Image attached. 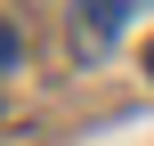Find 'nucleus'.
<instances>
[{"label": "nucleus", "instance_id": "obj_1", "mask_svg": "<svg viewBox=\"0 0 154 146\" xmlns=\"http://www.w3.org/2000/svg\"><path fill=\"white\" fill-rule=\"evenodd\" d=\"M73 8H81V41H89V49H106V41L130 24V0H73Z\"/></svg>", "mask_w": 154, "mask_h": 146}, {"label": "nucleus", "instance_id": "obj_2", "mask_svg": "<svg viewBox=\"0 0 154 146\" xmlns=\"http://www.w3.org/2000/svg\"><path fill=\"white\" fill-rule=\"evenodd\" d=\"M16 57H24V41H16V24H8V16H0V73H8V65H16Z\"/></svg>", "mask_w": 154, "mask_h": 146}, {"label": "nucleus", "instance_id": "obj_3", "mask_svg": "<svg viewBox=\"0 0 154 146\" xmlns=\"http://www.w3.org/2000/svg\"><path fill=\"white\" fill-rule=\"evenodd\" d=\"M146 73H154V41H146Z\"/></svg>", "mask_w": 154, "mask_h": 146}]
</instances>
